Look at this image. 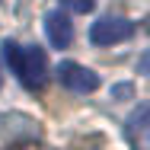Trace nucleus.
I'll list each match as a JSON object with an SVG mask.
<instances>
[{
    "mask_svg": "<svg viewBox=\"0 0 150 150\" xmlns=\"http://www.w3.org/2000/svg\"><path fill=\"white\" fill-rule=\"evenodd\" d=\"M0 86H3V74H0Z\"/></svg>",
    "mask_w": 150,
    "mask_h": 150,
    "instance_id": "obj_8",
    "label": "nucleus"
},
{
    "mask_svg": "<svg viewBox=\"0 0 150 150\" xmlns=\"http://www.w3.org/2000/svg\"><path fill=\"white\" fill-rule=\"evenodd\" d=\"M70 13H90L93 6H96V0H61Z\"/></svg>",
    "mask_w": 150,
    "mask_h": 150,
    "instance_id": "obj_6",
    "label": "nucleus"
},
{
    "mask_svg": "<svg viewBox=\"0 0 150 150\" xmlns=\"http://www.w3.org/2000/svg\"><path fill=\"white\" fill-rule=\"evenodd\" d=\"M147 115H150V109H147V105H141V109L131 115V121H128V137H131V141H137V134L147 128V125H144V121H147Z\"/></svg>",
    "mask_w": 150,
    "mask_h": 150,
    "instance_id": "obj_5",
    "label": "nucleus"
},
{
    "mask_svg": "<svg viewBox=\"0 0 150 150\" xmlns=\"http://www.w3.org/2000/svg\"><path fill=\"white\" fill-rule=\"evenodd\" d=\"M134 35V23L131 19H121V16H102L96 19L90 29V42L93 45H115Z\"/></svg>",
    "mask_w": 150,
    "mask_h": 150,
    "instance_id": "obj_2",
    "label": "nucleus"
},
{
    "mask_svg": "<svg viewBox=\"0 0 150 150\" xmlns=\"http://www.w3.org/2000/svg\"><path fill=\"white\" fill-rule=\"evenodd\" d=\"M45 35L54 48H67L74 42V23L64 16V13H45Z\"/></svg>",
    "mask_w": 150,
    "mask_h": 150,
    "instance_id": "obj_4",
    "label": "nucleus"
},
{
    "mask_svg": "<svg viewBox=\"0 0 150 150\" xmlns=\"http://www.w3.org/2000/svg\"><path fill=\"white\" fill-rule=\"evenodd\" d=\"M131 93H134L131 86H115V96H131Z\"/></svg>",
    "mask_w": 150,
    "mask_h": 150,
    "instance_id": "obj_7",
    "label": "nucleus"
},
{
    "mask_svg": "<svg viewBox=\"0 0 150 150\" xmlns=\"http://www.w3.org/2000/svg\"><path fill=\"white\" fill-rule=\"evenodd\" d=\"M58 80H61V86H67L74 93H93L99 86V77L93 74L90 67L77 64V61H61L58 64Z\"/></svg>",
    "mask_w": 150,
    "mask_h": 150,
    "instance_id": "obj_3",
    "label": "nucleus"
},
{
    "mask_svg": "<svg viewBox=\"0 0 150 150\" xmlns=\"http://www.w3.org/2000/svg\"><path fill=\"white\" fill-rule=\"evenodd\" d=\"M3 51L13 64L19 83L26 90H42L48 80V58L38 45H16V42H3Z\"/></svg>",
    "mask_w": 150,
    "mask_h": 150,
    "instance_id": "obj_1",
    "label": "nucleus"
}]
</instances>
